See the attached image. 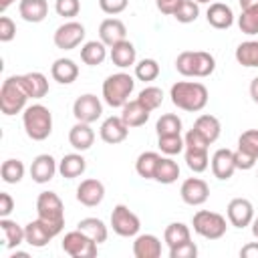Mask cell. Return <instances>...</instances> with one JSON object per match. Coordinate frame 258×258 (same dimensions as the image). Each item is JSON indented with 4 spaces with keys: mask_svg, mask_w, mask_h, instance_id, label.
I'll list each match as a JSON object with an SVG mask.
<instances>
[{
    "mask_svg": "<svg viewBox=\"0 0 258 258\" xmlns=\"http://www.w3.org/2000/svg\"><path fill=\"white\" fill-rule=\"evenodd\" d=\"M163 240L171 248V246H177V244H183V242L191 240V232L183 222H171L163 232Z\"/></svg>",
    "mask_w": 258,
    "mask_h": 258,
    "instance_id": "obj_36",
    "label": "cell"
},
{
    "mask_svg": "<svg viewBox=\"0 0 258 258\" xmlns=\"http://www.w3.org/2000/svg\"><path fill=\"white\" fill-rule=\"evenodd\" d=\"M240 2V8L242 10H248V8H256L258 6V0H238Z\"/></svg>",
    "mask_w": 258,
    "mask_h": 258,
    "instance_id": "obj_56",
    "label": "cell"
},
{
    "mask_svg": "<svg viewBox=\"0 0 258 258\" xmlns=\"http://www.w3.org/2000/svg\"><path fill=\"white\" fill-rule=\"evenodd\" d=\"M36 218L42 220L54 236H58L64 228V206L62 200L54 191H40L36 198Z\"/></svg>",
    "mask_w": 258,
    "mask_h": 258,
    "instance_id": "obj_4",
    "label": "cell"
},
{
    "mask_svg": "<svg viewBox=\"0 0 258 258\" xmlns=\"http://www.w3.org/2000/svg\"><path fill=\"white\" fill-rule=\"evenodd\" d=\"M56 171H58V165L50 153H40L30 163V177L36 183H48Z\"/></svg>",
    "mask_w": 258,
    "mask_h": 258,
    "instance_id": "obj_17",
    "label": "cell"
},
{
    "mask_svg": "<svg viewBox=\"0 0 258 258\" xmlns=\"http://www.w3.org/2000/svg\"><path fill=\"white\" fill-rule=\"evenodd\" d=\"M107 58V44L103 40H89L81 46V60L89 67H97L103 64V60Z\"/></svg>",
    "mask_w": 258,
    "mask_h": 258,
    "instance_id": "obj_29",
    "label": "cell"
},
{
    "mask_svg": "<svg viewBox=\"0 0 258 258\" xmlns=\"http://www.w3.org/2000/svg\"><path fill=\"white\" fill-rule=\"evenodd\" d=\"M234 56H236L238 64L248 67V69H258V40L240 42Z\"/></svg>",
    "mask_w": 258,
    "mask_h": 258,
    "instance_id": "obj_34",
    "label": "cell"
},
{
    "mask_svg": "<svg viewBox=\"0 0 258 258\" xmlns=\"http://www.w3.org/2000/svg\"><path fill=\"white\" fill-rule=\"evenodd\" d=\"M135 77L139 81H143V83L155 81L159 77V62L155 58H141L135 64Z\"/></svg>",
    "mask_w": 258,
    "mask_h": 258,
    "instance_id": "obj_42",
    "label": "cell"
},
{
    "mask_svg": "<svg viewBox=\"0 0 258 258\" xmlns=\"http://www.w3.org/2000/svg\"><path fill=\"white\" fill-rule=\"evenodd\" d=\"M54 10L62 18H75L81 12V2L79 0H56Z\"/></svg>",
    "mask_w": 258,
    "mask_h": 258,
    "instance_id": "obj_46",
    "label": "cell"
},
{
    "mask_svg": "<svg viewBox=\"0 0 258 258\" xmlns=\"http://www.w3.org/2000/svg\"><path fill=\"white\" fill-rule=\"evenodd\" d=\"M194 129L196 131H200L210 143H214L218 137H220V133H222V125H220V121H218V117H214V115H200L198 119H196V123H194Z\"/></svg>",
    "mask_w": 258,
    "mask_h": 258,
    "instance_id": "obj_32",
    "label": "cell"
},
{
    "mask_svg": "<svg viewBox=\"0 0 258 258\" xmlns=\"http://www.w3.org/2000/svg\"><path fill=\"white\" fill-rule=\"evenodd\" d=\"M196 256H198V246L191 240L169 248V258H196Z\"/></svg>",
    "mask_w": 258,
    "mask_h": 258,
    "instance_id": "obj_47",
    "label": "cell"
},
{
    "mask_svg": "<svg viewBox=\"0 0 258 258\" xmlns=\"http://www.w3.org/2000/svg\"><path fill=\"white\" fill-rule=\"evenodd\" d=\"M52 238H54L52 230L38 218L24 226V242L32 248H44Z\"/></svg>",
    "mask_w": 258,
    "mask_h": 258,
    "instance_id": "obj_18",
    "label": "cell"
},
{
    "mask_svg": "<svg viewBox=\"0 0 258 258\" xmlns=\"http://www.w3.org/2000/svg\"><path fill=\"white\" fill-rule=\"evenodd\" d=\"M12 2H16V0H0V10H2V12H6V10H8V6H10Z\"/></svg>",
    "mask_w": 258,
    "mask_h": 258,
    "instance_id": "obj_58",
    "label": "cell"
},
{
    "mask_svg": "<svg viewBox=\"0 0 258 258\" xmlns=\"http://www.w3.org/2000/svg\"><path fill=\"white\" fill-rule=\"evenodd\" d=\"M127 36V28L123 24V20L119 18H105L99 24V40H103L109 48L121 40H125Z\"/></svg>",
    "mask_w": 258,
    "mask_h": 258,
    "instance_id": "obj_20",
    "label": "cell"
},
{
    "mask_svg": "<svg viewBox=\"0 0 258 258\" xmlns=\"http://www.w3.org/2000/svg\"><path fill=\"white\" fill-rule=\"evenodd\" d=\"M210 165H212V173L214 177L218 179H230L236 171V163H234V151L228 149V147H220L214 151L212 159H210Z\"/></svg>",
    "mask_w": 258,
    "mask_h": 258,
    "instance_id": "obj_15",
    "label": "cell"
},
{
    "mask_svg": "<svg viewBox=\"0 0 258 258\" xmlns=\"http://www.w3.org/2000/svg\"><path fill=\"white\" fill-rule=\"evenodd\" d=\"M157 147H159L161 153L173 157V155H177V153L183 151L185 143H183L181 133H179V135H159V137H157Z\"/></svg>",
    "mask_w": 258,
    "mask_h": 258,
    "instance_id": "obj_41",
    "label": "cell"
},
{
    "mask_svg": "<svg viewBox=\"0 0 258 258\" xmlns=\"http://www.w3.org/2000/svg\"><path fill=\"white\" fill-rule=\"evenodd\" d=\"M22 125L32 141H44L52 133V113L40 103L28 105L22 111Z\"/></svg>",
    "mask_w": 258,
    "mask_h": 258,
    "instance_id": "obj_3",
    "label": "cell"
},
{
    "mask_svg": "<svg viewBox=\"0 0 258 258\" xmlns=\"http://www.w3.org/2000/svg\"><path fill=\"white\" fill-rule=\"evenodd\" d=\"M109 56H111V60H113L115 67H119V69H127V67H131V64H135L137 50H135L133 42H129V40L125 38V40H121V42H117V44L111 46Z\"/></svg>",
    "mask_w": 258,
    "mask_h": 258,
    "instance_id": "obj_25",
    "label": "cell"
},
{
    "mask_svg": "<svg viewBox=\"0 0 258 258\" xmlns=\"http://www.w3.org/2000/svg\"><path fill=\"white\" fill-rule=\"evenodd\" d=\"M250 97H252V101L258 105V77H254L252 83H250Z\"/></svg>",
    "mask_w": 258,
    "mask_h": 258,
    "instance_id": "obj_55",
    "label": "cell"
},
{
    "mask_svg": "<svg viewBox=\"0 0 258 258\" xmlns=\"http://www.w3.org/2000/svg\"><path fill=\"white\" fill-rule=\"evenodd\" d=\"M179 2H181V0H155L157 10H159L161 14H169V16H173V12H175V8H177Z\"/></svg>",
    "mask_w": 258,
    "mask_h": 258,
    "instance_id": "obj_53",
    "label": "cell"
},
{
    "mask_svg": "<svg viewBox=\"0 0 258 258\" xmlns=\"http://www.w3.org/2000/svg\"><path fill=\"white\" fill-rule=\"evenodd\" d=\"M20 81H22V85H24V89H26V93H28L30 99H42V97H46V93H48V81H46V77L42 73H38V71L24 73V75H20Z\"/></svg>",
    "mask_w": 258,
    "mask_h": 258,
    "instance_id": "obj_27",
    "label": "cell"
},
{
    "mask_svg": "<svg viewBox=\"0 0 258 258\" xmlns=\"http://www.w3.org/2000/svg\"><path fill=\"white\" fill-rule=\"evenodd\" d=\"M111 228L121 238H133L139 234L141 222L137 214H133L125 204H117L111 212Z\"/></svg>",
    "mask_w": 258,
    "mask_h": 258,
    "instance_id": "obj_9",
    "label": "cell"
},
{
    "mask_svg": "<svg viewBox=\"0 0 258 258\" xmlns=\"http://www.w3.org/2000/svg\"><path fill=\"white\" fill-rule=\"evenodd\" d=\"M62 250L64 254L73 256V258H95L97 256V242L91 240L85 232H81L79 228L73 232H67L62 238Z\"/></svg>",
    "mask_w": 258,
    "mask_h": 258,
    "instance_id": "obj_8",
    "label": "cell"
},
{
    "mask_svg": "<svg viewBox=\"0 0 258 258\" xmlns=\"http://www.w3.org/2000/svg\"><path fill=\"white\" fill-rule=\"evenodd\" d=\"M240 256L242 258H258V242H250V244L242 246Z\"/></svg>",
    "mask_w": 258,
    "mask_h": 258,
    "instance_id": "obj_54",
    "label": "cell"
},
{
    "mask_svg": "<svg viewBox=\"0 0 258 258\" xmlns=\"http://www.w3.org/2000/svg\"><path fill=\"white\" fill-rule=\"evenodd\" d=\"M85 26L77 20H69L64 24H60L56 30H54V46L60 48V50H73L77 48L83 40H85Z\"/></svg>",
    "mask_w": 258,
    "mask_h": 258,
    "instance_id": "obj_10",
    "label": "cell"
},
{
    "mask_svg": "<svg viewBox=\"0 0 258 258\" xmlns=\"http://www.w3.org/2000/svg\"><path fill=\"white\" fill-rule=\"evenodd\" d=\"M238 149L258 157V129H248L238 137Z\"/></svg>",
    "mask_w": 258,
    "mask_h": 258,
    "instance_id": "obj_45",
    "label": "cell"
},
{
    "mask_svg": "<svg viewBox=\"0 0 258 258\" xmlns=\"http://www.w3.org/2000/svg\"><path fill=\"white\" fill-rule=\"evenodd\" d=\"M0 175L4 183H18L24 177V163L20 159H6L0 167Z\"/></svg>",
    "mask_w": 258,
    "mask_h": 258,
    "instance_id": "obj_40",
    "label": "cell"
},
{
    "mask_svg": "<svg viewBox=\"0 0 258 258\" xmlns=\"http://www.w3.org/2000/svg\"><path fill=\"white\" fill-rule=\"evenodd\" d=\"M256 159L258 157H254V155H250V153H246V151H242V149H236L234 151V163H236V169H252L254 165H256Z\"/></svg>",
    "mask_w": 258,
    "mask_h": 258,
    "instance_id": "obj_50",
    "label": "cell"
},
{
    "mask_svg": "<svg viewBox=\"0 0 258 258\" xmlns=\"http://www.w3.org/2000/svg\"><path fill=\"white\" fill-rule=\"evenodd\" d=\"M226 214H228V222L234 228L242 230V228L252 224V220H254V206L246 198H234V200H230V204L226 208Z\"/></svg>",
    "mask_w": 258,
    "mask_h": 258,
    "instance_id": "obj_12",
    "label": "cell"
},
{
    "mask_svg": "<svg viewBox=\"0 0 258 258\" xmlns=\"http://www.w3.org/2000/svg\"><path fill=\"white\" fill-rule=\"evenodd\" d=\"M103 198H105V185H103V181H99L95 177L83 179L77 187V202L87 208L99 206L103 202Z\"/></svg>",
    "mask_w": 258,
    "mask_h": 258,
    "instance_id": "obj_14",
    "label": "cell"
},
{
    "mask_svg": "<svg viewBox=\"0 0 258 258\" xmlns=\"http://www.w3.org/2000/svg\"><path fill=\"white\" fill-rule=\"evenodd\" d=\"M216 69V58L206 50H183L175 58V71L183 77H210Z\"/></svg>",
    "mask_w": 258,
    "mask_h": 258,
    "instance_id": "obj_2",
    "label": "cell"
},
{
    "mask_svg": "<svg viewBox=\"0 0 258 258\" xmlns=\"http://www.w3.org/2000/svg\"><path fill=\"white\" fill-rule=\"evenodd\" d=\"M159 159H161V155L155 153V151H143V153H139V157H137V161H135V171L139 173V177H143V179H153Z\"/></svg>",
    "mask_w": 258,
    "mask_h": 258,
    "instance_id": "obj_33",
    "label": "cell"
},
{
    "mask_svg": "<svg viewBox=\"0 0 258 258\" xmlns=\"http://www.w3.org/2000/svg\"><path fill=\"white\" fill-rule=\"evenodd\" d=\"M99 135H101V139H103L105 143H109V145H117V143H121V141L127 139V135H129V127L123 123L121 115H119V117H117V115H111V117H107V119L101 123Z\"/></svg>",
    "mask_w": 258,
    "mask_h": 258,
    "instance_id": "obj_16",
    "label": "cell"
},
{
    "mask_svg": "<svg viewBox=\"0 0 258 258\" xmlns=\"http://www.w3.org/2000/svg\"><path fill=\"white\" fill-rule=\"evenodd\" d=\"M252 234H254V238L258 240V216H254V220H252Z\"/></svg>",
    "mask_w": 258,
    "mask_h": 258,
    "instance_id": "obj_57",
    "label": "cell"
},
{
    "mask_svg": "<svg viewBox=\"0 0 258 258\" xmlns=\"http://www.w3.org/2000/svg\"><path fill=\"white\" fill-rule=\"evenodd\" d=\"M16 36V24L12 18L2 16L0 18V42H10Z\"/></svg>",
    "mask_w": 258,
    "mask_h": 258,
    "instance_id": "obj_49",
    "label": "cell"
},
{
    "mask_svg": "<svg viewBox=\"0 0 258 258\" xmlns=\"http://www.w3.org/2000/svg\"><path fill=\"white\" fill-rule=\"evenodd\" d=\"M179 196L187 206H202L210 198V185L202 177H187L179 187Z\"/></svg>",
    "mask_w": 258,
    "mask_h": 258,
    "instance_id": "obj_13",
    "label": "cell"
},
{
    "mask_svg": "<svg viewBox=\"0 0 258 258\" xmlns=\"http://www.w3.org/2000/svg\"><path fill=\"white\" fill-rule=\"evenodd\" d=\"M18 14L26 22H42L48 16V2L46 0H20Z\"/></svg>",
    "mask_w": 258,
    "mask_h": 258,
    "instance_id": "obj_26",
    "label": "cell"
},
{
    "mask_svg": "<svg viewBox=\"0 0 258 258\" xmlns=\"http://www.w3.org/2000/svg\"><path fill=\"white\" fill-rule=\"evenodd\" d=\"M169 97L171 103L181 109V111H189V113H198L208 105V89L204 83L198 81H177L171 85L169 89Z\"/></svg>",
    "mask_w": 258,
    "mask_h": 258,
    "instance_id": "obj_1",
    "label": "cell"
},
{
    "mask_svg": "<svg viewBox=\"0 0 258 258\" xmlns=\"http://www.w3.org/2000/svg\"><path fill=\"white\" fill-rule=\"evenodd\" d=\"M183 143H185V147H187V149H208V145H210V141H208L200 131H196L194 127L185 133ZM185 147H183V149H185Z\"/></svg>",
    "mask_w": 258,
    "mask_h": 258,
    "instance_id": "obj_48",
    "label": "cell"
},
{
    "mask_svg": "<svg viewBox=\"0 0 258 258\" xmlns=\"http://www.w3.org/2000/svg\"><path fill=\"white\" fill-rule=\"evenodd\" d=\"M69 143L77 151H87L95 143V131L91 129V123L77 121L69 131Z\"/></svg>",
    "mask_w": 258,
    "mask_h": 258,
    "instance_id": "obj_23",
    "label": "cell"
},
{
    "mask_svg": "<svg viewBox=\"0 0 258 258\" xmlns=\"http://www.w3.org/2000/svg\"><path fill=\"white\" fill-rule=\"evenodd\" d=\"M135 89V81L129 73H115V75H109L105 81H103V101L117 109V107H123L131 93Z\"/></svg>",
    "mask_w": 258,
    "mask_h": 258,
    "instance_id": "obj_6",
    "label": "cell"
},
{
    "mask_svg": "<svg viewBox=\"0 0 258 258\" xmlns=\"http://www.w3.org/2000/svg\"><path fill=\"white\" fill-rule=\"evenodd\" d=\"M179 177V165L177 161H173L169 155L167 157H161L159 163H157V169H155V181L163 183V185H169L173 183L175 179Z\"/></svg>",
    "mask_w": 258,
    "mask_h": 258,
    "instance_id": "obj_35",
    "label": "cell"
},
{
    "mask_svg": "<svg viewBox=\"0 0 258 258\" xmlns=\"http://www.w3.org/2000/svg\"><path fill=\"white\" fill-rule=\"evenodd\" d=\"M206 20H208L210 26H214L218 30H224V28H230L234 24V12L224 2H212L208 12H206Z\"/></svg>",
    "mask_w": 258,
    "mask_h": 258,
    "instance_id": "obj_21",
    "label": "cell"
},
{
    "mask_svg": "<svg viewBox=\"0 0 258 258\" xmlns=\"http://www.w3.org/2000/svg\"><path fill=\"white\" fill-rule=\"evenodd\" d=\"M149 113H151V111H149L143 103H139V99L127 101V103L121 107V119H123V123H125L129 129L145 125L147 119H149Z\"/></svg>",
    "mask_w": 258,
    "mask_h": 258,
    "instance_id": "obj_19",
    "label": "cell"
},
{
    "mask_svg": "<svg viewBox=\"0 0 258 258\" xmlns=\"http://www.w3.org/2000/svg\"><path fill=\"white\" fill-rule=\"evenodd\" d=\"M77 228L81 232H85L97 244H103L107 240V236H109V230H107V226H105V222L101 218H83V220H79Z\"/></svg>",
    "mask_w": 258,
    "mask_h": 258,
    "instance_id": "obj_31",
    "label": "cell"
},
{
    "mask_svg": "<svg viewBox=\"0 0 258 258\" xmlns=\"http://www.w3.org/2000/svg\"><path fill=\"white\" fill-rule=\"evenodd\" d=\"M200 16V4L196 0H181L173 12V18L181 24H189V22H196Z\"/></svg>",
    "mask_w": 258,
    "mask_h": 258,
    "instance_id": "obj_38",
    "label": "cell"
},
{
    "mask_svg": "<svg viewBox=\"0 0 258 258\" xmlns=\"http://www.w3.org/2000/svg\"><path fill=\"white\" fill-rule=\"evenodd\" d=\"M137 99H139V103H143L149 111H155L161 103H163V91L159 89V87H145V89H141L139 91V95H137Z\"/></svg>",
    "mask_w": 258,
    "mask_h": 258,
    "instance_id": "obj_43",
    "label": "cell"
},
{
    "mask_svg": "<svg viewBox=\"0 0 258 258\" xmlns=\"http://www.w3.org/2000/svg\"><path fill=\"white\" fill-rule=\"evenodd\" d=\"M198 4H212V0H196Z\"/></svg>",
    "mask_w": 258,
    "mask_h": 258,
    "instance_id": "obj_59",
    "label": "cell"
},
{
    "mask_svg": "<svg viewBox=\"0 0 258 258\" xmlns=\"http://www.w3.org/2000/svg\"><path fill=\"white\" fill-rule=\"evenodd\" d=\"M256 177H258V175H256Z\"/></svg>",
    "mask_w": 258,
    "mask_h": 258,
    "instance_id": "obj_60",
    "label": "cell"
},
{
    "mask_svg": "<svg viewBox=\"0 0 258 258\" xmlns=\"http://www.w3.org/2000/svg\"><path fill=\"white\" fill-rule=\"evenodd\" d=\"M129 0H99V8L105 12V14H121L125 8H127Z\"/></svg>",
    "mask_w": 258,
    "mask_h": 258,
    "instance_id": "obj_51",
    "label": "cell"
},
{
    "mask_svg": "<svg viewBox=\"0 0 258 258\" xmlns=\"http://www.w3.org/2000/svg\"><path fill=\"white\" fill-rule=\"evenodd\" d=\"M185 151V165L194 171V173H202L208 169L210 165V155L208 149H183Z\"/></svg>",
    "mask_w": 258,
    "mask_h": 258,
    "instance_id": "obj_37",
    "label": "cell"
},
{
    "mask_svg": "<svg viewBox=\"0 0 258 258\" xmlns=\"http://www.w3.org/2000/svg\"><path fill=\"white\" fill-rule=\"evenodd\" d=\"M191 226H194V232L206 240H220L228 230L226 218L222 214L210 212V210L196 212L191 218Z\"/></svg>",
    "mask_w": 258,
    "mask_h": 258,
    "instance_id": "obj_7",
    "label": "cell"
},
{
    "mask_svg": "<svg viewBox=\"0 0 258 258\" xmlns=\"http://www.w3.org/2000/svg\"><path fill=\"white\" fill-rule=\"evenodd\" d=\"M133 256L135 258H159L161 256V242L153 234H137L133 242Z\"/></svg>",
    "mask_w": 258,
    "mask_h": 258,
    "instance_id": "obj_22",
    "label": "cell"
},
{
    "mask_svg": "<svg viewBox=\"0 0 258 258\" xmlns=\"http://www.w3.org/2000/svg\"><path fill=\"white\" fill-rule=\"evenodd\" d=\"M87 169V161L81 153H67L60 161H58V173L64 179H75L79 175H83Z\"/></svg>",
    "mask_w": 258,
    "mask_h": 258,
    "instance_id": "obj_28",
    "label": "cell"
},
{
    "mask_svg": "<svg viewBox=\"0 0 258 258\" xmlns=\"http://www.w3.org/2000/svg\"><path fill=\"white\" fill-rule=\"evenodd\" d=\"M238 26L244 34H258V6L242 10V14L238 16Z\"/></svg>",
    "mask_w": 258,
    "mask_h": 258,
    "instance_id": "obj_44",
    "label": "cell"
},
{
    "mask_svg": "<svg viewBox=\"0 0 258 258\" xmlns=\"http://www.w3.org/2000/svg\"><path fill=\"white\" fill-rule=\"evenodd\" d=\"M0 230L4 234V248L12 250L24 242V228L18 222H14L10 218H0Z\"/></svg>",
    "mask_w": 258,
    "mask_h": 258,
    "instance_id": "obj_30",
    "label": "cell"
},
{
    "mask_svg": "<svg viewBox=\"0 0 258 258\" xmlns=\"http://www.w3.org/2000/svg\"><path fill=\"white\" fill-rule=\"evenodd\" d=\"M157 137L159 135H179L181 133V119L175 113H165L155 123Z\"/></svg>",
    "mask_w": 258,
    "mask_h": 258,
    "instance_id": "obj_39",
    "label": "cell"
},
{
    "mask_svg": "<svg viewBox=\"0 0 258 258\" xmlns=\"http://www.w3.org/2000/svg\"><path fill=\"white\" fill-rule=\"evenodd\" d=\"M14 210V200L8 191H0V218H8Z\"/></svg>",
    "mask_w": 258,
    "mask_h": 258,
    "instance_id": "obj_52",
    "label": "cell"
},
{
    "mask_svg": "<svg viewBox=\"0 0 258 258\" xmlns=\"http://www.w3.org/2000/svg\"><path fill=\"white\" fill-rule=\"evenodd\" d=\"M50 75H52V79L56 81V83H60V85H71V83H75L77 81V77H79V64L73 60V58H56L54 62H52V67H50Z\"/></svg>",
    "mask_w": 258,
    "mask_h": 258,
    "instance_id": "obj_24",
    "label": "cell"
},
{
    "mask_svg": "<svg viewBox=\"0 0 258 258\" xmlns=\"http://www.w3.org/2000/svg\"><path fill=\"white\" fill-rule=\"evenodd\" d=\"M28 93L20 81V75H12L6 77L2 87H0V111L4 115H16L20 111L26 109V101H28Z\"/></svg>",
    "mask_w": 258,
    "mask_h": 258,
    "instance_id": "obj_5",
    "label": "cell"
},
{
    "mask_svg": "<svg viewBox=\"0 0 258 258\" xmlns=\"http://www.w3.org/2000/svg\"><path fill=\"white\" fill-rule=\"evenodd\" d=\"M103 113V103L97 95L93 93H85L81 97L75 99L73 103V115L77 121H83V123H95Z\"/></svg>",
    "mask_w": 258,
    "mask_h": 258,
    "instance_id": "obj_11",
    "label": "cell"
}]
</instances>
